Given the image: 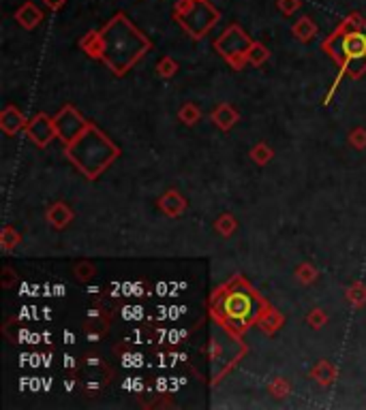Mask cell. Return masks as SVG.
Segmentation results:
<instances>
[{
    "instance_id": "277c9868",
    "label": "cell",
    "mask_w": 366,
    "mask_h": 410,
    "mask_svg": "<svg viewBox=\"0 0 366 410\" xmlns=\"http://www.w3.org/2000/svg\"><path fill=\"white\" fill-rule=\"evenodd\" d=\"M294 30H296V34H298L300 38H311V34H315V30H317V28H315V24H313L308 17H302L300 22L296 24V28H294Z\"/></svg>"
},
{
    "instance_id": "6da1fadb",
    "label": "cell",
    "mask_w": 366,
    "mask_h": 410,
    "mask_svg": "<svg viewBox=\"0 0 366 410\" xmlns=\"http://www.w3.org/2000/svg\"><path fill=\"white\" fill-rule=\"evenodd\" d=\"M176 15L180 19V24L195 38L208 32L219 19V13L206 0H180L176 7Z\"/></svg>"
},
{
    "instance_id": "3957f363",
    "label": "cell",
    "mask_w": 366,
    "mask_h": 410,
    "mask_svg": "<svg viewBox=\"0 0 366 410\" xmlns=\"http://www.w3.org/2000/svg\"><path fill=\"white\" fill-rule=\"evenodd\" d=\"M15 17H17V22L22 24V26L34 28L39 22H41V11H39L32 3H26L22 9H19V11L15 13Z\"/></svg>"
},
{
    "instance_id": "5b68a950",
    "label": "cell",
    "mask_w": 366,
    "mask_h": 410,
    "mask_svg": "<svg viewBox=\"0 0 366 410\" xmlns=\"http://www.w3.org/2000/svg\"><path fill=\"white\" fill-rule=\"evenodd\" d=\"M279 7H281V11L283 13H294L298 7H300V0H279Z\"/></svg>"
},
{
    "instance_id": "8992f818",
    "label": "cell",
    "mask_w": 366,
    "mask_h": 410,
    "mask_svg": "<svg viewBox=\"0 0 366 410\" xmlns=\"http://www.w3.org/2000/svg\"><path fill=\"white\" fill-rule=\"evenodd\" d=\"M63 3H65V0H45V5H47L50 9H61Z\"/></svg>"
},
{
    "instance_id": "7a4b0ae2",
    "label": "cell",
    "mask_w": 366,
    "mask_h": 410,
    "mask_svg": "<svg viewBox=\"0 0 366 410\" xmlns=\"http://www.w3.org/2000/svg\"><path fill=\"white\" fill-rule=\"evenodd\" d=\"M217 47L223 49L227 56L242 54V52L248 47V38H246V34H244L238 26H231V28L223 34V38H219Z\"/></svg>"
}]
</instances>
